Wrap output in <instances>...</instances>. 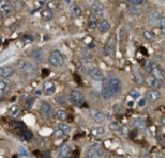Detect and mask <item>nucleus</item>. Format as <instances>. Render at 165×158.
Wrapping results in <instances>:
<instances>
[{
  "instance_id": "nucleus-1",
  "label": "nucleus",
  "mask_w": 165,
  "mask_h": 158,
  "mask_svg": "<svg viewBox=\"0 0 165 158\" xmlns=\"http://www.w3.org/2000/svg\"><path fill=\"white\" fill-rule=\"evenodd\" d=\"M16 65H18V70L20 72H23L24 75H28V76L33 75V73L36 71L35 65L29 60H19Z\"/></svg>"
},
{
  "instance_id": "nucleus-2",
  "label": "nucleus",
  "mask_w": 165,
  "mask_h": 158,
  "mask_svg": "<svg viewBox=\"0 0 165 158\" xmlns=\"http://www.w3.org/2000/svg\"><path fill=\"white\" fill-rule=\"evenodd\" d=\"M108 86L111 91V95L113 96H116L121 92V81L118 79V77H111L108 80Z\"/></svg>"
},
{
  "instance_id": "nucleus-3",
  "label": "nucleus",
  "mask_w": 165,
  "mask_h": 158,
  "mask_svg": "<svg viewBox=\"0 0 165 158\" xmlns=\"http://www.w3.org/2000/svg\"><path fill=\"white\" fill-rule=\"evenodd\" d=\"M86 158H103L104 157V151L100 148V146L98 144H93L85 152Z\"/></svg>"
},
{
  "instance_id": "nucleus-4",
  "label": "nucleus",
  "mask_w": 165,
  "mask_h": 158,
  "mask_svg": "<svg viewBox=\"0 0 165 158\" xmlns=\"http://www.w3.org/2000/svg\"><path fill=\"white\" fill-rule=\"evenodd\" d=\"M48 60H49V64L51 66H54V67H59V66H61L64 64V59H63V56H61V54L59 51H53L49 55Z\"/></svg>"
},
{
  "instance_id": "nucleus-5",
  "label": "nucleus",
  "mask_w": 165,
  "mask_h": 158,
  "mask_svg": "<svg viewBox=\"0 0 165 158\" xmlns=\"http://www.w3.org/2000/svg\"><path fill=\"white\" fill-rule=\"evenodd\" d=\"M86 73L95 81H103L104 80V73H103V71L96 66H88L86 67Z\"/></svg>"
},
{
  "instance_id": "nucleus-6",
  "label": "nucleus",
  "mask_w": 165,
  "mask_h": 158,
  "mask_svg": "<svg viewBox=\"0 0 165 158\" xmlns=\"http://www.w3.org/2000/svg\"><path fill=\"white\" fill-rule=\"evenodd\" d=\"M69 101L74 105V106H80V105L84 102V96L82 93L78 90H73L69 95Z\"/></svg>"
},
{
  "instance_id": "nucleus-7",
  "label": "nucleus",
  "mask_w": 165,
  "mask_h": 158,
  "mask_svg": "<svg viewBox=\"0 0 165 158\" xmlns=\"http://www.w3.org/2000/svg\"><path fill=\"white\" fill-rule=\"evenodd\" d=\"M91 13H93V16L94 18H103L104 16V13H105V8L100 2H95L91 4Z\"/></svg>"
},
{
  "instance_id": "nucleus-8",
  "label": "nucleus",
  "mask_w": 165,
  "mask_h": 158,
  "mask_svg": "<svg viewBox=\"0 0 165 158\" xmlns=\"http://www.w3.org/2000/svg\"><path fill=\"white\" fill-rule=\"evenodd\" d=\"M40 113L43 114V117L45 118H49L51 113H53V108H51L50 103H48L46 101H43L40 103Z\"/></svg>"
},
{
  "instance_id": "nucleus-9",
  "label": "nucleus",
  "mask_w": 165,
  "mask_h": 158,
  "mask_svg": "<svg viewBox=\"0 0 165 158\" xmlns=\"http://www.w3.org/2000/svg\"><path fill=\"white\" fill-rule=\"evenodd\" d=\"M145 82H146V85H148V87H150V89H155V87H163V82H161V80H158V79H155L154 76H148L146 77V80H145Z\"/></svg>"
},
{
  "instance_id": "nucleus-10",
  "label": "nucleus",
  "mask_w": 165,
  "mask_h": 158,
  "mask_svg": "<svg viewBox=\"0 0 165 158\" xmlns=\"http://www.w3.org/2000/svg\"><path fill=\"white\" fill-rule=\"evenodd\" d=\"M90 117L98 123H101V122L105 121V114L99 110H91L90 111Z\"/></svg>"
},
{
  "instance_id": "nucleus-11",
  "label": "nucleus",
  "mask_w": 165,
  "mask_h": 158,
  "mask_svg": "<svg viewBox=\"0 0 165 158\" xmlns=\"http://www.w3.org/2000/svg\"><path fill=\"white\" fill-rule=\"evenodd\" d=\"M44 51L41 50V49H35L33 52H32V59L36 62V64H41V62L44 61Z\"/></svg>"
},
{
  "instance_id": "nucleus-12",
  "label": "nucleus",
  "mask_w": 165,
  "mask_h": 158,
  "mask_svg": "<svg viewBox=\"0 0 165 158\" xmlns=\"http://www.w3.org/2000/svg\"><path fill=\"white\" fill-rule=\"evenodd\" d=\"M151 76H154L158 80H163L164 79V70L160 65H154L153 69H151Z\"/></svg>"
},
{
  "instance_id": "nucleus-13",
  "label": "nucleus",
  "mask_w": 165,
  "mask_h": 158,
  "mask_svg": "<svg viewBox=\"0 0 165 158\" xmlns=\"http://www.w3.org/2000/svg\"><path fill=\"white\" fill-rule=\"evenodd\" d=\"M12 10H13L12 3L5 2V0H3V2H0V13H2V14H4V15H9L10 13H12Z\"/></svg>"
},
{
  "instance_id": "nucleus-14",
  "label": "nucleus",
  "mask_w": 165,
  "mask_h": 158,
  "mask_svg": "<svg viewBox=\"0 0 165 158\" xmlns=\"http://www.w3.org/2000/svg\"><path fill=\"white\" fill-rule=\"evenodd\" d=\"M149 21L153 25H158L159 23H161V27H163V18L160 16V14L158 11H153L149 14Z\"/></svg>"
},
{
  "instance_id": "nucleus-15",
  "label": "nucleus",
  "mask_w": 165,
  "mask_h": 158,
  "mask_svg": "<svg viewBox=\"0 0 165 158\" xmlns=\"http://www.w3.org/2000/svg\"><path fill=\"white\" fill-rule=\"evenodd\" d=\"M71 150H73V147L69 146V144H64V146H61L60 148L58 150V156L60 158H65L68 157V154L71 152Z\"/></svg>"
},
{
  "instance_id": "nucleus-16",
  "label": "nucleus",
  "mask_w": 165,
  "mask_h": 158,
  "mask_svg": "<svg viewBox=\"0 0 165 158\" xmlns=\"http://www.w3.org/2000/svg\"><path fill=\"white\" fill-rule=\"evenodd\" d=\"M160 97H161V95H160L159 91H154V90H151V91H149V92L146 93V100H145V101L155 102V101H158Z\"/></svg>"
},
{
  "instance_id": "nucleus-17",
  "label": "nucleus",
  "mask_w": 165,
  "mask_h": 158,
  "mask_svg": "<svg viewBox=\"0 0 165 158\" xmlns=\"http://www.w3.org/2000/svg\"><path fill=\"white\" fill-rule=\"evenodd\" d=\"M14 73V69L12 66H2L0 67V76L2 77H10Z\"/></svg>"
},
{
  "instance_id": "nucleus-18",
  "label": "nucleus",
  "mask_w": 165,
  "mask_h": 158,
  "mask_svg": "<svg viewBox=\"0 0 165 158\" xmlns=\"http://www.w3.org/2000/svg\"><path fill=\"white\" fill-rule=\"evenodd\" d=\"M101 96H103V98H104V100H110L113 97L111 91H110V89L108 86V82H105L104 85H103V87H101Z\"/></svg>"
},
{
  "instance_id": "nucleus-19",
  "label": "nucleus",
  "mask_w": 165,
  "mask_h": 158,
  "mask_svg": "<svg viewBox=\"0 0 165 158\" xmlns=\"http://www.w3.org/2000/svg\"><path fill=\"white\" fill-rule=\"evenodd\" d=\"M98 29H99V31L101 34H105L110 30V23L108 21V20H101V21L99 23V25H98Z\"/></svg>"
},
{
  "instance_id": "nucleus-20",
  "label": "nucleus",
  "mask_w": 165,
  "mask_h": 158,
  "mask_svg": "<svg viewBox=\"0 0 165 158\" xmlns=\"http://www.w3.org/2000/svg\"><path fill=\"white\" fill-rule=\"evenodd\" d=\"M58 130H60L64 134H69L71 132V126L65 122H59L58 123Z\"/></svg>"
},
{
  "instance_id": "nucleus-21",
  "label": "nucleus",
  "mask_w": 165,
  "mask_h": 158,
  "mask_svg": "<svg viewBox=\"0 0 165 158\" xmlns=\"http://www.w3.org/2000/svg\"><path fill=\"white\" fill-rule=\"evenodd\" d=\"M55 117L59 122H65L68 120V113L64 111V110H58L55 112Z\"/></svg>"
},
{
  "instance_id": "nucleus-22",
  "label": "nucleus",
  "mask_w": 165,
  "mask_h": 158,
  "mask_svg": "<svg viewBox=\"0 0 165 158\" xmlns=\"http://www.w3.org/2000/svg\"><path fill=\"white\" fill-rule=\"evenodd\" d=\"M70 10H71V14H73L75 18H80L81 14H82L81 6L79 4H73V5H71V8H70Z\"/></svg>"
},
{
  "instance_id": "nucleus-23",
  "label": "nucleus",
  "mask_w": 165,
  "mask_h": 158,
  "mask_svg": "<svg viewBox=\"0 0 165 158\" xmlns=\"http://www.w3.org/2000/svg\"><path fill=\"white\" fill-rule=\"evenodd\" d=\"M134 126L136 128H145L146 127V120L144 117H136L134 120Z\"/></svg>"
},
{
  "instance_id": "nucleus-24",
  "label": "nucleus",
  "mask_w": 165,
  "mask_h": 158,
  "mask_svg": "<svg viewBox=\"0 0 165 158\" xmlns=\"http://www.w3.org/2000/svg\"><path fill=\"white\" fill-rule=\"evenodd\" d=\"M44 87H45V93L46 95H53L55 92V85L51 81H46L44 83Z\"/></svg>"
},
{
  "instance_id": "nucleus-25",
  "label": "nucleus",
  "mask_w": 165,
  "mask_h": 158,
  "mask_svg": "<svg viewBox=\"0 0 165 158\" xmlns=\"http://www.w3.org/2000/svg\"><path fill=\"white\" fill-rule=\"evenodd\" d=\"M41 16H43L45 21H50V20L53 19V11H51L49 8H45V9H43V11H41Z\"/></svg>"
},
{
  "instance_id": "nucleus-26",
  "label": "nucleus",
  "mask_w": 165,
  "mask_h": 158,
  "mask_svg": "<svg viewBox=\"0 0 165 158\" xmlns=\"http://www.w3.org/2000/svg\"><path fill=\"white\" fill-rule=\"evenodd\" d=\"M9 90V82L5 81V80H2L0 81V96H3V95H5Z\"/></svg>"
},
{
  "instance_id": "nucleus-27",
  "label": "nucleus",
  "mask_w": 165,
  "mask_h": 158,
  "mask_svg": "<svg viewBox=\"0 0 165 158\" xmlns=\"http://www.w3.org/2000/svg\"><path fill=\"white\" fill-rule=\"evenodd\" d=\"M118 37L123 41V40H125L128 37V30L125 26H120L119 27V31H118Z\"/></svg>"
},
{
  "instance_id": "nucleus-28",
  "label": "nucleus",
  "mask_w": 165,
  "mask_h": 158,
  "mask_svg": "<svg viewBox=\"0 0 165 158\" xmlns=\"http://www.w3.org/2000/svg\"><path fill=\"white\" fill-rule=\"evenodd\" d=\"M20 112V107L18 106V105H13V106L9 107V114L13 116V117H15V116H18Z\"/></svg>"
},
{
  "instance_id": "nucleus-29",
  "label": "nucleus",
  "mask_w": 165,
  "mask_h": 158,
  "mask_svg": "<svg viewBox=\"0 0 165 158\" xmlns=\"http://www.w3.org/2000/svg\"><path fill=\"white\" fill-rule=\"evenodd\" d=\"M88 27L89 29H96L98 27V19L96 18H94V16H90V19H89V21H88Z\"/></svg>"
},
{
  "instance_id": "nucleus-30",
  "label": "nucleus",
  "mask_w": 165,
  "mask_h": 158,
  "mask_svg": "<svg viewBox=\"0 0 165 158\" xmlns=\"http://www.w3.org/2000/svg\"><path fill=\"white\" fill-rule=\"evenodd\" d=\"M109 128H110V131H113V132H118V131H120V123L119 122H116V121H111L110 123H109Z\"/></svg>"
},
{
  "instance_id": "nucleus-31",
  "label": "nucleus",
  "mask_w": 165,
  "mask_h": 158,
  "mask_svg": "<svg viewBox=\"0 0 165 158\" xmlns=\"http://www.w3.org/2000/svg\"><path fill=\"white\" fill-rule=\"evenodd\" d=\"M91 57H93V56H91V54H90V52H89L86 49L81 51V59L84 60V61H90V60H91Z\"/></svg>"
},
{
  "instance_id": "nucleus-32",
  "label": "nucleus",
  "mask_w": 165,
  "mask_h": 158,
  "mask_svg": "<svg viewBox=\"0 0 165 158\" xmlns=\"http://www.w3.org/2000/svg\"><path fill=\"white\" fill-rule=\"evenodd\" d=\"M114 49H115V47H113V46L105 44V46H104V54L108 55V56H111L113 54H114Z\"/></svg>"
},
{
  "instance_id": "nucleus-33",
  "label": "nucleus",
  "mask_w": 165,
  "mask_h": 158,
  "mask_svg": "<svg viewBox=\"0 0 165 158\" xmlns=\"http://www.w3.org/2000/svg\"><path fill=\"white\" fill-rule=\"evenodd\" d=\"M128 13H130V14H133V15H139L140 14V10L138 9V8H135V6H133V5H128Z\"/></svg>"
},
{
  "instance_id": "nucleus-34",
  "label": "nucleus",
  "mask_w": 165,
  "mask_h": 158,
  "mask_svg": "<svg viewBox=\"0 0 165 158\" xmlns=\"http://www.w3.org/2000/svg\"><path fill=\"white\" fill-rule=\"evenodd\" d=\"M93 134H95V136H101V134H104L105 133V128L104 127H95V128H93Z\"/></svg>"
},
{
  "instance_id": "nucleus-35",
  "label": "nucleus",
  "mask_w": 165,
  "mask_h": 158,
  "mask_svg": "<svg viewBox=\"0 0 165 158\" xmlns=\"http://www.w3.org/2000/svg\"><path fill=\"white\" fill-rule=\"evenodd\" d=\"M134 80H135V82H138L139 85H141V83L144 82V79H143L140 72H135V73H134Z\"/></svg>"
},
{
  "instance_id": "nucleus-36",
  "label": "nucleus",
  "mask_w": 165,
  "mask_h": 158,
  "mask_svg": "<svg viewBox=\"0 0 165 158\" xmlns=\"http://www.w3.org/2000/svg\"><path fill=\"white\" fill-rule=\"evenodd\" d=\"M22 136L24 137V140H26V141H30L33 138V133L30 132V131H28V130H25L24 132H22Z\"/></svg>"
},
{
  "instance_id": "nucleus-37",
  "label": "nucleus",
  "mask_w": 165,
  "mask_h": 158,
  "mask_svg": "<svg viewBox=\"0 0 165 158\" xmlns=\"http://www.w3.org/2000/svg\"><path fill=\"white\" fill-rule=\"evenodd\" d=\"M129 95H130V97L134 98V100H139V98H140V92H139L138 90H133V91H130Z\"/></svg>"
},
{
  "instance_id": "nucleus-38",
  "label": "nucleus",
  "mask_w": 165,
  "mask_h": 158,
  "mask_svg": "<svg viewBox=\"0 0 165 158\" xmlns=\"http://www.w3.org/2000/svg\"><path fill=\"white\" fill-rule=\"evenodd\" d=\"M129 4L133 5V6H135V8H138L139 5L144 4V2H143V0H131V2H129Z\"/></svg>"
},
{
  "instance_id": "nucleus-39",
  "label": "nucleus",
  "mask_w": 165,
  "mask_h": 158,
  "mask_svg": "<svg viewBox=\"0 0 165 158\" xmlns=\"http://www.w3.org/2000/svg\"><path fill=\"white\" fill-rule=\"evenodd\" d=\"M144 37L148 39V40H151L154 37V35H153L151 31H144Z\"/></svg>"
},
{
  "instance_id": "nucleus-40",
  "label": "nucleus",
  "mask_w": 165,
  "mask_h": 158,
  "mask_svg": "<svg viewBox=\"0 0 165 158\" xmlns=\"http://www.w3.org/2000/svg\"><path fill=\"white\" fill-rule=\"evenodd\" d=\"M145 103H146V101L144 100V98H139V101H138V106H139V107H144V106H145Z\"/></svg>"
},
{
  "instance_id": "nucleus-41",
  "label": "nucleus",
  "mask_w": 165,
  "mask_h": 158,
  "mask_svg": "<svg viewBox=\"0 0 165 158\" xmlns=\"http://www.w3.org/2000/svg\"><path fill=\"white\" fill-rule=\"evenodd\" d=\"M153 66H154V65H153V62H151V61H149L148 64H146V67H145V70H146L148 72H151V69H153Z\"/></svg>"
},
{
  "instance_id": "nucleus-42",
  "label": "nucleus",
  "mask_w": 165,
  "mask_h": 158,
  "mask_svg": "<svg viewBox=\"0 0 165 158\" xmlns=\"http://www.w3.org/2000/svg\"><path fill=\"white\" fill-rule=\"evenodd\" d=\"M55 136L58 137V138H63V136H64V133L61 132L60 130H56V132H55Z\"/></svg>"
},
{
  "instance_id": "nucleus-43",
  "label": "nucleus",
  "mask_w": 165,
  "mask_h": 158,
  "mask_svg": "<svg viewBox=\"0 0 165 158\" xmlns=\"http://www.w3.org/2000/svg\"><path fill=\"white\" fill-rule=\"evenodd\" d=\"M56 102H59V103H65L64 96H59V97H56Z\"/></svg>"
},
{
  "instance_id": "nucleus-44",
  "label": "nucleus",
  "mask_w": 165,
  "mask_h": 158,
  "mask_svg": "<svg viewBox=\"0 0 165 158\" xmlns=\"http://www.w3.org/2000/svg\"><path fill=\"white\" fill-rule=\"evenodd\" d=\"M32 105H33V98H30L29 101H26V108H30Z\"/></svg>"
},
{
  "instance_id": "nucleus-45",
  "label": "nucleus",
  "mask_w": 165,
  "mask_h": 158,
  "mask_svg": "<svg viewBox=\"0 0 165 158\" xmlns=\"http://www.w3.org/2000/svg\"><path fill=\"white\" fill-rule=\"evenodd\" d=\"M45 142H46V141H45L44 138H41V140L39 141V146L41 147V148H44V144H45Z\"/></svg>"
},
{
  "instance_id": "nucleus-46",
  "label": "nucleus",
  "mask_w": 165,
  "mask_h": 158,
  "mask_svg": "<svg viewBox=\"0 0 165 158\" xmlns=\"http://www.w3.org/2000/svg\"><path fill=\"white\" fill-rule=\"evenodd\" d=\"M34 93H35V95H40V93H41V91H40V90H36Z\"/></svg>"
},
{
  "instance_id": "nucleus-47",
  "label": "nucleus",
  "mask_w": 165,
  "mask_h": 158,
  "mask_svg": "<svg viewBox=\"0 0 165 158\" xmlns=\"http://www.w3.org/2000/svg\"><path fill=\"white\" fill-rule=\"evenodd\" d=\"M3 26V20H2V18H0V27Z\"/></svg>"
},
{
  "instance_id": "nucleus-48",
  "label": "nucleus",
  "mask_w": 165,
  "mask_h": 158,
  "mask_svg": "<svg viewBox=\"0 0 165 158\" xmlns=\"http://www.w3.org/2000/svg\"><path fill=\"white\" fill-rule=\"evenodd\" d=\"M65 158H71V157H70V156H69V157H65Z\"/></svg>"
}]
</instances>
